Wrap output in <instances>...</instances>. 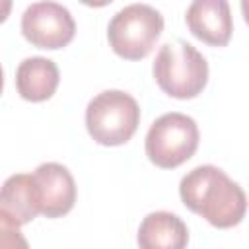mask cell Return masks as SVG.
I'll list each match as a JSON object with an SVG mask.
<instances>
[{
	"mask_svg": "<svg viewBox=\"0 0 249 249\" xmlns=\"http://www.w3.org/2000/svg\"><path fill=\"white\" fill-rule=\"evenodd\" d=\"M58 66L45 56H29L19 62L16 70L18 93L33 103L53 97L58 88Z\"/></svg>",
	"mask_w": 249,
	"mask_h": 249,
	"instance_id": "10",
	"label": "cell"
},
{
	"mask_svg": "<svg viewBox=\"0 0 249 249\" xmlns=\"http://www.w3.org/2000/svg\"><path fill=\"white\" fill-rule=\"evenodd\" d=\"M2 88H4V70L0 66V93H2Z\"/></svg>",
	"mask_w": 249,
	"mask_h": 249,
	"instance_id": "14",
	"label": "cell"
},
{
	"mask_svg": "<svg viewBox=\"0 0 249 249\" xmlns=\"http://www.w3.org/2000/svg\"><path fill=\"white\" fill-rule=\"evenodd\" d=\"M12 10V0H0V23L6 21V18L10 16Z\"/></svg>",
	"mask_w": 249,
	"mask_h": 249,
	"instance_id": "13",
	"label": "cell"
},
{
	"mask_svg": "<svg viewBox=\"0 0 249 249\" xmlns=\"http://www.w3.org/2000/svg\"><path fill=\"white\" fill-rule=\"evenodd\" d=\"M0 210L21 224H29L39 214V196L31 173L10 175L0 187Z\"/></svg>",
	"mask_w": 249,
	"mask_h": 249,
	"instance_id": "11",
	"label": "cell"
},
{
	"mask_svg": "<svg viewBox=\"0 0 249 249\" xmlns=\"http://www.w3.org/2000/svg\"><path fill=\"white\" fill-rule=\"evenodd\" d=\"M0 249H29V243L19 230V222L4 210H0Z\"/></svg>",
	"mask_w": 249,
	"mask_h": 249,
	"instance_id": "12",
	"label": "cell"
},
{
	"mask_svg": "<svg viewBox=\"0 0 249 249\" xmlns=\"http://www.w3.org/2000/svg\"><path fill=\"white\" fill-rule=\"evenodd\" d=\"M33 179L39 196V214L60 218L72 210L76 202V183L64 165L54 161L41 163L35 169Z\"/></svg>",
	"mask_w": 249,
	"mask_h": 249,
	"instance_id": "7",
	"label": "cell"
},
{
	"mask_svg": "<svg viewBox=\"0 0 249 249\" xmlns=\"http://www.w3.org/2000/svg\"><path fill=\"white\" fill-rule=\"evenodd\" d=\"M152 72L160 89L175 99L196 97L208 82L206 58L183 39L161 45Z\"/></svg>",
	"mask_w": 249,
	"mask_h": 249,
	"instance_id": "2",
	"label": "cell"
},
{
	"mask_svg": "<svg viewBox=\"0 0 249 249\" xmlns=\"http://www.w3.org/2000/svg\"><path fill=\"white\" fill-rule=\"evenodd\" d=\"M189 230L185 222L165 210L150 212L138 228L140 249H187Z\"/></svg>",
	"mask_w": 249,
	"mask_h": 249,
	"instance_id": "9",
	"label": "cell"
},
{
	"mask_svg": "<svg viewBox=\"0 0 249 249\" xmlns=\"http://www.w3.org/2000/svg\"><path fill=\"white\" fill-rule=\"evenodd\" d=\"M191 33L206 45L224 47L233 31L230 4L226 0H195L185 14Z\"/></svg>",
	"mask_w": 249,
	"mask_h": 249,
	"instance_id": "8",
	"label": "cell"
},
{
	"mask_svg": "<svg viewBox=\"0 0 249 249\" xmlns=\"http://www.w3.org/2000/svg\"><path fill=\"white\" fill-rule=\"evenodd\" d=\"M183 204L214 228L237 226L247 208L243 189L216 165H198L179 183Z\"/></svg>",
	"mask_w": 249,
	"mask_h": 249,
	"instance_id": "1",
	"label": "cell"
},
{
	"mask_svg": "<svg viewBox=\"0 0 249 249\" xmlns=\"http://www.w3.org/2000/svg\"><path fill=\"white\" fill-rule=\"evenodd\" d=\"M163 31V16L150 4H128L119 10L107 27L111 49L126 60L148 56Z\"/></svg>",
	"mask_w": 249,
	"mask_h": 249,
	"instance_id": "4",
	"label": "cell"
},
{
	"mask_svg": "<svg viewBox=\"0 0 249 249\" xmlns=\"http://www.w3.org/2000/svg\"><path fill=\"white\" fill-rule=\"evenodd\" d=\"M198 136L195 119L183 113H165L152 123L146 134V156L161 169L179 167L196 152Z\"/></svg>",
	"mask_w": 249,
	"mask_h": 249,
	"instance_id": "5",
	"label": "cell"
},
{
	"mask_svg": "<svg viewBox=\"0 0 249 249\" xmlns=\"http://www.w3.org/2000/svg\"><path fill=\"white\" fill-rule=\"evenodd\" d=\"M138 123L140 107L136 99L121 89H105L86 107L88 132L101 146H121L128 142Z\"/></svg>",
	"mask_w": 249,
	"mask_h": 249,
	"instance_id": "3",
	"label": "cell"
},
{
	"mask_svg": "<svg viewBox=\"0 0 249 249\" xmlns=\"http://www.w3.org/2000/svg\"><path fill=\"white\" fill-rule=\"evenodd\" d=\"M23 37L39 49H62L76 33V23L68 8L58 2H35L21 16Z\"/></svg>",
	"mask_w": 249,
	"mask_h": 249,
	"instance_id": "6",
	"label": "cell"
}]
</instances>
